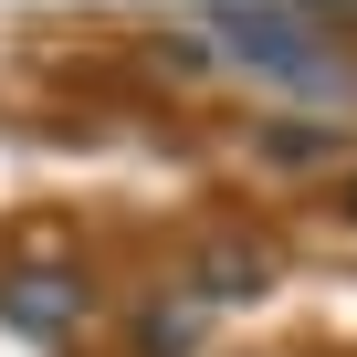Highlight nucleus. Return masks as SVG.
Instances as JSON below:
<instances>
[{
    "label": "nucleus",
    "instance_id": "nucleus-1",
    "mask_svg": "<svg viewBox=\"0 0 357 357\" xmlns=\"http://www.w3.org/2000/svg\"><path fill=\"white\" fill-rule=\"evenodd\" d=\"M200 32H211L231 63H252V74H273V84H294V95H357V63L326 43L315 11H211Z\"/></svg>",
    "mask_w": 357,
    "mask_h": 357
},
{
    "label": "nucleus",
    "instance_id": "nucleus-2",
    "mask_svg": "<svg viewBox=\"0 0 357 357\" xmlns=\"http://www.w3.org/2000/svg\"><path fill=\"white\" fill-rule=\"evenodd\" d=\"M190 284H200V305H263L273 294V252L263 242H211Z\"/></svg>",
    "mask_w": 357,
    "mask_h": 357
},
{
    "label": "nucleus",
    "instance_id": "nucleus-3",
    "mask_svg": "<svg viewBox=\"0 0 357 357\" xmlns=\"http://www.w3.org/2000/svg\"><path fill=\"white\" fill-rule=\"evenodd\" d=\"M0 315L32 326V336H53V326L84 315V284H74V273H11V284H0Z\"/></svg>",
    "mask_w": 357,
    "mask_h": 357
},
{
    "label": "nucleus",
    "instance_id": "nucleus-4",
    "mask_svg": "<svg viewBox=\"0 0 357 357\" xmlns=\"http://www.w3.org/2000/svg\"><path fill=\"white\" fill-rule=\"evenodd\" d=\"M137 336H147V357H178V347H190V336H200V315H168V305H158V315H147Z\"/></svg>",
    "mask_w": 357,
    "mask_h": 357
},
{
    "label": "nucleus",
    "instance_id": "nucleus-5",
    "mask_svg": "<svg viewBox=\"0 0 357 357\" xmlns=\"http://www.w3.org/2000/svg\"><path fill=\"white\" fill-rule=\"evenodd\" d=\"M336 147V126H273L263 137V158H326Z\"/></svg>",
    "mask_w": 357,
    "mask_h": 357
},
{
    "label": "nucleus",
    "instance_id": "nucleus-6",
    "mask_svg": "<svg viewBox=\"0 0 357 357\" xmlns=\"http://www.w3.org/2000/svg\"><path fill=\"white\" fill-rule=\"evenodd\" d=\"M347 211H357V190H347Z\"/></svg>",
    "mask_w": 357,
    "mask_h": 357
}]
</instances>
